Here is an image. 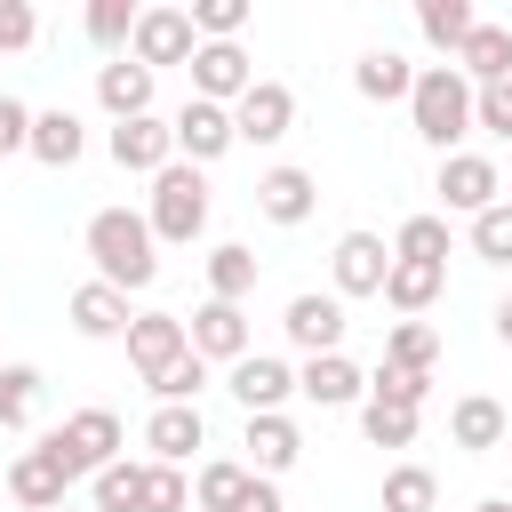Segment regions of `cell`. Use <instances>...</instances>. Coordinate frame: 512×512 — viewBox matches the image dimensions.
Returning a JSON list of instances; mask_svg holds the SVG:
<instances>
[{
    "instance_id": "cell-5",
    "label": "cell",
    "mask_w": 512,
    "mask_h": 512,
    "mask_svg": "<svg viewBox=\"0 0 512 512\" xmlns=\"http://www.w3.org/2000/svg\"><path fill=\"white\" fill-rule=\"evenodd\" d=\"M184 72H192V96H200V104H224V112L256 88V64H248V48H240V40H200Z\"/></svg>"
},
{
    "instance_id": "cell-25",
    "label": "cell",
    "mask_w": 512,
    "mask_h": 512,
    "mask_svg": "<svg viewBox=\"0 0 512 512\" xmlns=\"http://www.w3.org/2000/svg\"><path fill=\"white\" fill-rule=\"evenodd\" d=\"M40 168H80V152H88V120L80 112H32V144H24Z\"/></svg>"
},
{
    "instance_id": "cell-39",
    "label": "cell",
    "mask_w": 512,
    "mask_h": 512,
    "mask_svg": "<svg viewBox=\"0 0 512 512\" xmlns=\"http://www.w3.org/2000/svg\"><path fill=\"white\" fill-rule=\"evenodd\" d=\"M192 40H240L248 32V0H192Z\"/></svg>"
},
{
    "instance_id": "cell-15",
    "label": "cell",
    "mask_w": 512,
    "mask_h": 512,
    "mask_svg": "<svg viewBox=\"0 0 512 512\" xmlns=\"http://www.w3.org/2000/svg\"><path fill=\"white\" fill-rule=\"evenodd\" d=\"M104 152H112V168H128V176H160V168L176 160V136H168L160 112H144V120H120V128L104 136Z\"/></svg>"
},
{
    "instance_id": "cell-33",
    "label": "cell",
    "mask_w": 512,
    "mask_h": 512,
    "mask_svg": "<svg viewBox=\"0 0 512 512\" xmlns=\"http://www.w3.org/2000/svg\"><path fill=\"white\" fill-rule=\"evenodd\" d=\"M136 504H144V464L112 456V464L88 480V512H136Z\"/></svg>"
},
{
    "instance_id": "cell-27",
    "label": "cell",
    "mask_w": 512,
    "mask_h": 512,
    "mask_svg": "<svg viewBox=\"0 0 512 512\" xmlns=\"http://www.w3.org/2000/svg\"><path fill=\"white\" fill-rule=\"evenodd\" d=\"M352 88H360L368 104H408V88H416V64H408L400 48H368V56L352 64Z\"/></svg>"
},
{
    "instance_id": "cell-7",
    "label": "cell",
    "mask_w": 512,
    "mask_h": 512,
    "mask_svg": "<svg viewBox=\"0 0 512 512\" xmlns=\"http://www.w3.org/2000/svg\"><path fill=\"white\" fill-rule=\"evenodd\" d=\"M344 296H320V288H304V296H288V312H280V336L304 352V360H320V352H344Z\"/></svg>"
},
{
    "instance_id": "cell-43",
    "label": "cell",
    "mask_w": 512,
    "mask_h": 512,
    "mask_svg": "<svg viewBox=\"0 0 512 512\" xmlns=\"http://www.w3.org/2000/svg\"><path fill=\"white\" fill-rule=\"evenodd\" d=\"M472 128H488V136H504V144H512V80L472 88Z\"/></svg>"
},
{
    "instance_id": "cell-21",
    "label": "cell",
    "mask_w": 512,
    "mask_h": 512,
    "mask_svg": "<svg viewBox=\"0 0 512 512\" xmlns=\"http://www.w3.org/2000/svg\"><path fill=\"white\" fill-rule=\"evenodd\" d=\"M296 400H312V408H352V400H368V376H360L344 352H320V360L296 368Z\"/></svg>"
},
{
    "instance_id": "cell-11",
    "label": "cell",
    "mask_w": 512,
    "mask_h": 512,
    "mask_svg": "<svg viewBox=\"0 0 512 512\" xmlns=\"http://www.w3.org/2000/svg\"><path fill=\"white\" fill-rule=\"evenodd\" d=\"M192 16L184 8H136V32H128V56L144 64V72H160V64H192Z\"/></svg>"
},
{
    "instance_id": "cell-22",
    "label": "cell",
    "mask_w": 512,
    "mask_h": 512,
    "mask_svg": "<svg viewBox=\"0 0 512 512\" xmlns=\"http://www.w3.org/2000/svg\"><path fill=\"white\" fill-rule=\"evenodd\" d=\"M504 432H512V416H504V400H488V392H464V400L448 408V440H456L464 456H496Z\"/></svg>"
},
{
    "instance_id": "cell-3",
    "label": "cell",
    "mask_w": 512,
    "mask_h": 512,
    "mask_svg": "<svg viewBox=\"0 0 512 512\" xmlns=\"http://www.w3.org/2000/svg\"><path fill=\"white\" fill-rule=\"evenodd\" d=\"M144 224H152L160 248H192V240L208 232V176L184 168V160H168V168L152 176V208H144Z\"/></svg>"
},
{
    "instance_id": "cell-37",
    "label": "cell",
    "mask_w": 512,
    "mask_h": 512,
    "mask_svg": "<svg viewBox=\"0 0 512 512\" xmlns=\"http://www.w3.org/2000/svg\"><path fill=\"white\" fill-rule=\"evenodd\" d=\"M128 32H136V8L128 0H88V40L104 48V64L128 56Z\"/></svg>"
},
{
    "instance_id": "cell-18",
    "label": "cell",
    "mask_w": 512,
    "mask_h": 512,
    "mask_svg": "<svg viewBox=\"0 0 512 512\" xmlns=\"http://www.w3.org/2000/svg\"><path fill=\"white\" fill-rule=\"evenodd\" d=\"M120 344H128V360H136V376H144V384H152L168 360H184V352H192V344H184V312H136Z\"/></svg>"
},
{
    "instance_id": "cell-34",
    "label": "cell",
    "mask_w": 512,
    "mask_h": 512,
    "mask_svg": "<svg viewBox=\"0 0 512 512\" xmlns=\"http://www.w3.org/2000/svg\"><path fill=\"white\" fill-rule=\"evenodd\" d=\"M200 392H208V360H200V352H184V360H168V368L152 376V400H160V408H200Z\"/></svg>"
},
{
    "instance_id": "cell-6",
    "label": "cell",
    "mask_w": 512,
    "mask_h": 512,
    "mask_svg": "<svg viewBox=\"0 0 512 512\" xmlns=\"http://www.w3.org/2000/svg\"><path fill=\"white\" fill-rule=\"evenodd\" d=\"M432 192H440V216H480V208H496V200H504V184H496V160H488V152H448V160H440V176H432Z\"/></svg>"
},
{
    "instance_id": "cell-45",
    "label": "cell",
    "mask_w": 512,
    "mask_h": 512,
    "mask_svg": "<svg viewBox=\"0 0 512 512\" xmlns=\"http://www.w3.org/2000/svg\"><path fill=\"white\" fill-rule=\"evenodd\" d=\"M24 144H32V104H24V96H8V88H0V160H16V152H24Z\"/></svg>"
},
{
    "instance_id": "cell-35",
    "label": "cell",
    "mask_w": 512,
    "mask_h": 512,
    "mask_svg": "<svg viewBox=\"0 0 512 512\" xmlns=\"http://www.w3.org/2000/svg\"><path fill=\"white\" fill-rule=\"evenodd\" d=\"M376 504H384V512H432V504H440V480H432L424 464H392Z\"/></svg>"
},
{
    "instance_id": "cell-8",
    "label": "cell",
    "mask_w": 512,
    "mask_h": 512,
    "mask_svg": "<svg viewBox=\"0 0 512 512\" xmlns=\"http://www.w3.org/2000/svg\"><path fill=\"white\" fill-rule=\"evenodd\" d=\"M184 344H192L208 368H216V360H224V368L248 360V352H256V344H248V304H216V296H200L192 320H184Z\"/></svg>"
},
{
    "instance_id": "cell-2",
    "label": "cell",
    "mask_w": 512,
    "mask_h": 512,
    "mask_svg": "<svg viewBox=\"0 0 512 512\" xmlns=\"http://www.w3.org/2000/svg\"><path fill=\"white\" fill-rule=\"evenodd\" d=\"M408 120H416V136H424L440 160L464 152V136H472V80H464L456 64H424L416 88H408Z\"/></svg>"
},
{
    "instance_id": "cell-41",
    "label": "cell",
    "mask_w": 512,
    "mask_h": 512,
    "mask_svg": "<svg viewBox=\"0 0 512 512\" xmlns=\"http://www.w3.org/2000/svg\"><path fill=\"white\" fill-rule=\"evenodd\" d=\"M472 256L480 264H512V200H496V208L472 216Z\"/></svg>"
},
{
    "instance_id": "cell-28",
    "label": "cell",
    "mask_w": 512,
    "mask_h": 512,
    "mask_svg": "<svg viewBox=\"0 0 512 512\" xmlns=\"http://www.w3.org/2000/svg\"><path fill=\"white\" fill-rule=\"evenodd\" d=\"M40 400H48V376L32 360H8L0 368V432H32L40 424Z\"/></svg>"
},
{
    "instance_id": "cell-16",
    "label": "cell",
    "mask_w": 512,
    "mask_h": 512,
    "mask_svg": "<svg viewBox=\"0 0 512 512\" xmlns=\"http://www.w3.org/2000/svg\"><path fill=\"white\" fill-rule=\"evenodd\" d=\"M312 208H320V184H312V168H288V160H280V168H264V176H256V216H264V224L296 232Z\"/></svg>"
},
{
    "instance_id": "cell-12",
    "label": "cell",
    "mask_w": 512,
    "mask_h": 512,
    "mask_svg": "<svg viewBox=\"0 0 512 512\" xmlns=\"http://www.w3.org/2000/svg\"><path fill=\"white\" fill-rule=\"evenodd\" d=\"M168 136H176V160L184 168H208V160H224L240 136H232V112L224 104H200V96H184V112L168 120Z\"/></svg>"
},
{
    "instance_id": "cell-9",
    "label": "cell",
    "mask_w": 512,
    "mask_h": 512,
    "mask_svg": "<svg viewBox=\"0 0 512 512\" xmlns=\"http://www.w3.org/2000/svg\"><path fill=\"white\" fill-rule=\"evenodd\" d=\"M384 272H392V240L384 232H344L336 256H328V296H384Z\"/></svg>"
},
{
    "instance_id": "cell-24",
    "label": "cell",
    "mask_w": 512,
    "mask_h": 512,
    "mask_svg": "<svg viewBox=\"0 0 512 512\" xmlns=\"http://www.w3.org/2000/svg\"><path fill=\"white\" fill-rule=\"evenodd\" d=\"M448 64H456L472 88H496V80H512V24H488V16H480V24H472V40H464Z\"/></svg>"
},
{
    "instance_id": "cell-31",
    "label": "cell",
    "mask_w": 512,
    "mask_h": 512,
    "mask_svg": "<svg viewBox=\"0 0 512 512\" xmlns=\"http://www.w3.org/2000/svg\"><path fill=\"white\" fill-rule=\"evenodd\" d=\"M384 360L432 376V368H440V336H432V320H392V328H384Z\"/></svg>"
},
{
    "instance_id": "cell-47",
    "label": "cell",
    "mask_w": 512,
    "mask_h": 512,
    "mask_svg": "<svg viewBox=\"0 0 512 512\" xmlns=\"http://www.w3.org/2000/svg\"><path fill=\"white\" fill-rule=\"evenodd\" d=\"M488 320H496V344H512V288L496 296V312H488Z\"/></svg>"
},
{
    "instance_id": "cell-40",
    "label": "cell",
    "mask_w": 512,
    "mask_h": 512,
    "mask_svg": "<svg viewBox=\"0 0 512 512\" xmlns=\"http://www.w3.org/2000/svg\"><path fill=\"white\" fill-rule=\"evenodd\" d=\"M360 432H368V448H408V440H416V408L360 400Z\"/></svg>"
},
{
    "instance_id": "cell-20",
    "label": "cell",
    "mask_w": 512,
    "mask_h": 512,
    "mask_svg": "<svg viewBox=\"0 0 512 512\" xmlns=\"http://www.w3.org/2000/svg\"><path fill=\"white\" fill-rule=\"evenodd\" d=\"M64 320H72L88 344H104V336H128V320H136V312H128V296H120V288H104V280H80V288L64 296Z\"/></svg>"
},
{
    "instance_id": "cell-42",
    "label": "cell",
    "mask_w": 512,
    "mask_h": 512,
    "mask_svg": "<svg viewBox=\"0 0 512 512\" xmlns=\"http://www.w3.org/2000/svg\"><path fill=\"white\" fill-rule=\"evenodd\" d=\"M136 512H192V480L176 464H144V504Z\"/></svg>"
},
{
    "instance_id": "cell-46",
    "label": "cell",
    "mask_w": 512,
    "mask_h": 512,
    "mask_svg": "<svg viewBox=\"0 0 512 512\" xmlns=\"http://www.w3.org/2000/svg\"><path fill=\"white\" fill-rule=\"evenodd\" d=\"M232 512H288V504H280V480H256V472H248V488L232 496Z\"/></svg>"
},
{
    "instance_id": "cell-13",
    "label": "cell",
    "mask_w": 512,
    "mask_h": 512,
    "mask_svg": "<svg viewBox=\"0 0 512 512\" xmlns=\"http://www.w3.org/2000/svg\"><path fill=\"white\" fill-rule=\"evenodd\" d=\"M296 128V88L288 80H256L240 104H232V136L240 144H280Z\"/></svg>"
},
{
    "instance_id": "cell-38",
    "label": "cell",
    "mask_w": 512,
    "mask_h": 512,
    "mask_svg": "<svg viewBox=\"0 0 512 512\" xmlns=\"http://www.w3.org/2000/svg\"><path fill=\"white\" fill-rule=\"evenodd\" d=\"M368 400H384V408H424V400H432V376L376 360V376H368Z\"/></svg>"
},
{
    "instance_id": "cell-19",
    "label": "cell",
    "mask_w": 512,
    "mask_h": 512,
    "mask_svg": "<svg viewBox=\"0 0 512 512\" xmlns=\"http://www.w3.org/2000/svg\"><path fill=\"white\" fill-rule=\"evenodd\" d=\"M152 80H160V72H144L136 56H112V64H96V104L112 112V128L152 112Z\"/></svg>"
},
{
    "instance_id": "cell-10",
    "label": "cell",
    "mask_w": 512,
    "mask_h": 512,
    "mask_svg": "<svg viewBox=\"0 0 512 512\" xmlns=\"http://www.w3.org/2000/svg\"><path fill=\"white\" fill-rule=\"evenodd\" d=\"M224 392H232L248 416H280V408H288V392H296V368H288L280 352H248V360H232V368H224Z\"/></svg>"
},
{
    "instance_id": "cell-14",
    "label": "cell",
    "mask_w": 512,
    "mask_h": 512,
    "mask_svg": "<svg viewBox=\"0 0 512 512\" xmlns=\"http://www.w3.org/2000/svg\"><path fill=\"white\" fill-rule=\"evenodd\" d=\"M8 496L24 504V512H56V504H72V472H64V456L40 440V448H24L16 464H8Z\"/></svg>"
},
{
    "instance_id": "cell-26",
    "label": "cell",
    "mask_w": 512,
    "mask_h": 512,
    "mask_svg": "<svg viewBox=\"0 0 512 512\" xmlns=\"http://www.w3.org/2000/svg\"><path fill=\"white\" fill-rule=\"evenodd\" d=\"M440 288H448V264H408V256H392V272H384V304H392L400 320L432 312Z\"/></svg>"
},
{
    "instance_id": "cell-17",
    "label": "cell",
    "mask_w": 512,
    "mask_h": 512,
    "mask_svg": "<svg viewBox=\"0 0 512 512\" xmlns=\"http://www.w3.org/2000/svg\"><path fill=\"white\" fill-rule=\"evenodd\" d=\"M240 464L256 472V480H280V472H296V456H304V432H296V416L280 408V416H248V432H240Z\"/></svg>"
},
{
    "instance_id": "cell-36",
    "label": "cell",
    "mask_w": 512,
    "mask_h": 512,
    "mask_svg": "<svg viewBox=\"0 0 512 512\" xmlns=\"http://www.w3.org/2000/svg\"><path fill=\"white\" fill-rule=\"evenodd\" d=\"M392 256H408V264H448V216H408V224L392 232Z\"/></svg>"
},
{
    "instance_id": "cell-44",
    "label": "cell",
    "mask_w": 512,
    "mask_h": 512,
    "mask_svg": "<svg viewBox=\"0 0 512 512\" xmlns=\"http://www.w3.org/2000/svg\"><path fill=\"white\" fill-rule=\"evenodd\" d=\"M40 40V16H32V0H0V56H24Z\"/></svg>"
},
{
    "instance_id": "cell-23",
    "label": "cell",
    "mask_w": 512,
    "mask_h": 512,
    "mask_svg": "<svg viewBox=\"0 0 512 512\" xmlns=\"http://www.w3.org/2000/svg\"><path fill=\"white\" fill-rule=\"evenodd\" d=\"M144 448H152V464H192L200 448H208V424H200V408H152L144 416Z\"/></svg>"
},
{
    "instance_id": "cell-29",
    "label": "cell",
    "mask_w": 512,
    "mask_h": 512,
    "mask_svg": "<svg viewBox=\"0 0 512 512\" xmlns=\"http://www.w3.org/2000/svg\"><path fill=\"white\" fill-rule=\"evenodd\" d=\"M208 296L216 304H248L256 296V248L248 240H216L208 248Z\"/></svg>"
},
{
    "instance_id": "cell-4",
    "label": "cell",
    "mask_w": 512,
    "mask_h": 512,
    "mask_svg": "<svg viewBox=\"0 0 512 512\" xmlns=\"http://www.w3.org/2000/svg\"><path fill=\"white\" fill-rule=\"evenodd\" d=\"M48 448L64 456V472H72V480H96V472L128 448V432H120V416H112V408H72V416L48 432Z\"/></svg>"
},
{
    "instance_id": "cell-1",
    "label": "cell",
    "mask_w": 512,
    "mask_h": 512,
    "mask_svg": "<svg viewBox=\"0 0 512 512\" xmlns=\"http://www.w3.org/2000/svg\"><path fill=\"white\" fill-rule=\"evenodd\" d=\"M80 240H88V264H96V280H104V288L136 296V288H152V280H160V240H152V224H144L136 208H96Z\"/></svg>"
},
{
    "instance_id": "cell-49",
    "label": "cell",
    "mask_w": 512,
    "mask_h": 512,
    "mask_svg": "<svg viewBox=\"0 0 512 512\" xmlns=\"http://www.w3.org/2000/svg\"><path fill=\"white\" fill-rule=\"evenodd\" d=\"M56 512H88V504H56Z\"/></svg>"
},
{
    "instance_id": "cell-32",
    "label": "cell",
    "mask_w": 512,
    "mask_h": 512,
    "mask_svg": "<svg viewBox=\"0 0 512 512\" xmlns=\"http://www.w3.org/2000/svg\"><path fill=\"white\" fill-rule=\"evenodd\" d=\"M248 488V464L240 456H208L192 472V512H232V496Z\"/></svg>"
},
{
    "instance_id": "cell-48",
    "label": "cell",
    "mask_w": 512,
    "mask_h": 512,
    "mask_svg": "<svg viewBox=\"0 0 512 512\" xmlns=\"http://www.w3.org/2000/svg\"><path fill=\"white\" fill-rule=\"evenodd\" d=\"M472 512H512V496H480V504H472Z\"/></svg>"
},
{
    "instance_id": "cell-30",
    "label": "cell",
    "mask_w": 512,
    "mask_h": 512,
    "mask_svg": "<svg viewBox=\"0 0 512 512\" xmlns=\"http://www.w3.org/2000/svg\"><path fill=\"white\" fill-rule=\"evenodd\" d=\"M472 24H480V8H472V0H416V32H424L440 56H456V48L472 40Z\"/></svg>"
}]
</instances>
